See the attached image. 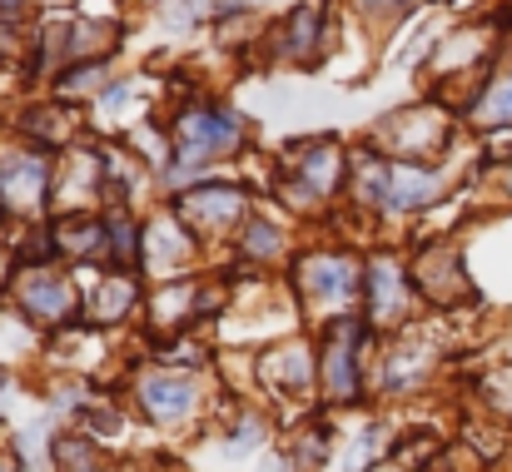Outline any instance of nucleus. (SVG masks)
Instances as JSON below:
<instances>
[{
  "label": "nucleus",
  "mask_w": 512,
  "mask_h": 472,
  "mask_svg": "<svg viewBox=\"0 0 512 472\" xmlns=\"http://www.w3.org/2000/svg\"><path fill=\"white\" fill-rule=\"evenodd\" d=\"M478 115H483V125H508L512 120V75L493 85V95L478 105Z\"/></svg>",
  "instance_id": "9"
},
{
  "label": "nucleus",
  "mask_w": 512,
  "mask_h": 472,
  "mask_svg": "<svg viewBox=\"0 0 512 472\" xmlns=\"http://www.w3.org/2000/svg\"><path fill=\"white\" fill-rule=\"evenodd\" d=\"M398 299H403V284H398L393 264H373V269H368V304H373V318L388 323L393 309H398Z\"/></svg>",
  "instance_id": "7"
},
{
  "label": "nucleus",
  "mask_w": 512,
  "mask_h": 472,
  "mask_svg": "<svg viewBox=\"0 0 512 472\" xmlns=\"http://www.w3.org/2000/svg\"><path fill=\"white\" fill-rule=\"evenodd\" d=\"M145 403L155 418H184L189 408V383L184 378H150L145 383Z\"/></svg>",
  "instance_id": "6"
},
{
  "label": "nucleus",
  "mask_w": 512,
  "mask_h": 472,
  "mask_svg": "<svg viewBox=\"0 0 512 472\" xmlns=\"http://www.w3.org/2000/svg\"><path fill=\"white\" fill-rule=\"evenodd\" d=\"M368 10H393V5H403V0H363Z\"/></svg>",
  "instance_id": "12"
},
{
  "label": "nucleus",
  "mask_w": 512,
  "mask_h": 472,
  "mask_svg": "<svg viewBox=\"0 0 512 472\" xmlns=\"http://www.w3.org/2000/svg\"><path fill=\"white\" fill-rule=\"evenodd\" d=\"M25 309L35 318H65V309H70V289H65L60 279H50V274H35V279L25 284Z\"/></svg>",
  "instance_id": "5"
},
{
  "label": "nucleus",
  "mask_w": 512,
  "mask_h": 472,
  "mask_svg": "<svg viewBox=\"0 0 512 472\" xmlns=\"http://www.w3.org/2000/svg\"><path fill=\"white\" fill-rule=\"evenodd\" d=\"M130 299H135V284H130V279H115V284L105 289V299H100L90 314L95 318H120V309H125Z\"/></svg>",
  "instance_id": "11"
},
{
  "label": "nucleus",
  "mask_w": 512,
  "mask_h": 472,
  "mask_svg": "<svg viewBox=\"0 0 512 472\" xmlns=\"http://www.w3.org/2000/svg\"><path fill=\"white\" fill-rule=\"evenodd\" d=\"M174 135H179V169H194L209 155L229 150L239 140V125L229 115H184Z\"/></svg>",
  "instance_id": "1"
},
{
  "label": "nucleus",
  "mask_w": 512,
  "mask_h": 472,
  "mask_svg": "<svg viewBox=\"0 0 512 472\" xmlns=\"http://www.w3.org/2000/svg\"><path fill=\"white\" fill-rule=\"evenodd\" d=\"M189 209H199L204 219H224V214H234V209H239V194H234V189H214V194H194V199H189Z\"/></svg>",
  "instance_id": "10"
},
{
  "label": "nucleus",
  "mask_w": 512,
  "mask_h": 472,
  "mask_svg": "<svg viewBox=\"0 0 512 472\" xmlns=\"http://www.w3.org/2000/svg\"><path fill=\"white\" fill-rule=\"evenodd\" d=\"M304 274H309V289H314L319 299H343V294L353 289V284H348L353 269H348L343 259H314Z\"/></svg>",
  "instance_id": "8"
},
{
  "label": "nucleus",
  "mask_w": 512,
  "mask_h": 472,
  "mask_svg": "<svg viewBox=\"0 0 512 472\" xmlns=\"http://www.w3.org/2000/svg\"><path fill=\"white\" fill-rule=\"evenodd\" d=\"M358 338V323H339L334 328V343H329V358H324V383H329V393L334 398H353V388H358V378H353V343Z\"/></svg>",
  "instance_id": "2"
},
{
  "label": "nucleus",
  "mask_w": 512,
  "mask_h": 472,
  "mask_svg": "<svg viewBox=\"0 0 512 472\" xmlns=\"http://www.w3.org/2000/svg\"><path fill=\"white\" fill-rule=\"evenodd\" d=\"M45 159L40 155H15L5 164V174H0V189L15 199V204H35L40 199V189H45Z\"/></svg>",
  "instance_id": "3"
},
{
  "label": "nucleus",
  "mask_w": 512,
  "mask_h": 472,
  "mask_svg": "<svg viewBox=\"0 0 512 472\" xmlns=\"http://www.w3.org/2000/svg\"><path fill=\"white\" fill-rule=\"evenodd\" d=\"M433 189H438V174H423V169H388L383 199L398 204V209H413V204H428Z\"/></svg>",
  "instance_id": "4"
}]
</instances>
